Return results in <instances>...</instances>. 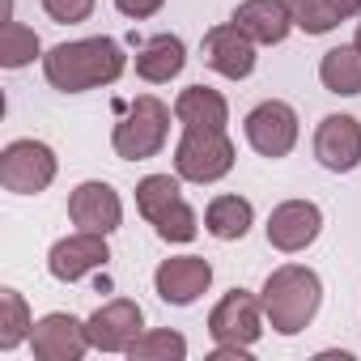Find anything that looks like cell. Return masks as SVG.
Masks as SVG:
<instances>
[{
  "mask_svg": "<svg viewBox=\"0 0 361 361\" xmlns=\"http://www.w3.org/2000/svg\"><path fill=\"white\" fill-rule=\"evenodd\" d=\"M128 68V56L115 39H73L43 56V77L60 94H85L115 85Z\"/></svg>",
  "mask_w": 361,
  "mask_h": 361,
  "instance_id": "1",
  "label": "cell"
},
{
  "mask_svg": "<svg viewBox=\"0 0 361 361\" xmlns=\"http://www.w3.org/2000/svg\"><path fill=\"white\" fill-rule=\"evenodd\" d=\"M259 302H264V319L272 323V331L298 336V331H306L310 319L319 314L323 281H319V272H310V268H302V264H281L276 272H268Z\"/></svg>",
  "mask_w": 361,
  "mask_h": 361,
  "instance_id": "2",
  "label": "cell"
},
{
  "mask_svg": "<svg viewBox=\"0 0 361 361\" xmlns=\"http://www.w3.org/2000/svg\"><path fill=\"white\" fill-rule=\"evenodd\" d=\"M166 136H170V106L153 94H140L136 102H128L123 119L115 123L111 149L123 161H149L166 149Z\"/></svg>",
  "mask_w": 361,
  "mask_h": 361,
  "instance_id": "3",
  "label": "cell"
},
{
  "mask_svg": "<svg viewBox=\"0 0 361 361\" xmlns=\"http://www.w3.org/2000/svg\"><path fill=\"white\" fill-rule=\"evenodd\" d=\"M234 170V140L226 132H200V128H183L174 145V174L183 183H217Z\"/></svg>",
  "mask_w": 361,
  "mask_h": 361,
  "instance_id": "4",
  "label": "cell"
},
{
  "mask_svg": "<svg viewBox=\"0 0 361 361\" xmlns=\"http://www.w3.org/2000/svg\"><path fill=\"white\" fill-rule=\"evenodd\" d=\"M56 153L43 140H9L0 153V188L13 196H39L56 183Z\"/></svg>",
  "mask_w": 361,
  "mask_h": 361,
  "instance_id": "5",
  "label": "cell"
},
{
  "mask_svg": "<svg viewBox=\"0 0 361 361\" xmlns=\"http://www.w3.org/2000/svg\"><path fill=\"white\" fill-rule=\"evenodd\" d=\"M209 336H213V344L251 348L264 336V302L255 293H247V289H230L209 310Z\"/></svg>",
  "mask_w": 361,
  "mask_h": 361,
  "instance_id": "6",
  "label": "cell"
},
{
  "mask_svg": "<svg viewBox=\"0 0 361 361\" xmlns=\"http://www.w3.org/2000/svg\"><path fill=\"white\" fill-rule=\"evenodd\" d=\"M243 132H247V145L259 157H272V161L289 157L293 145H298V111L289 102H281V98H268L247 115Z\"/></svg>",
  "mask_w": 361,
  "mask_h": 361,
  "instance_id": "7",
  "label": "cell"
},
{
  "mask_svg": "<svg viewBox=\"0 0 361 361\" xmlns=\"http://www.w3.org/2000/svg\"><path fill=\"white\" fill-rule=\"evenodd\" d=\"M30 348L39 361H81L94 344H90V327L77 319V314H64V310H51L35 323L30 331Z\"/></svg>",
  "mask_w": 361,
  "mask_h": 361,
  "instance_id": "8",
  "label": "cell"
},
{
  "mask_svg": "<svg viewBox=\"0 0 361 361\" xmlns=\"http://www.w3.org/2000/svg\"><path fill=\"white\" fill-rule=\"evenodd\" d=\"M85 327H90V344L98 353H128L145 327V310L132 298H111L85 319Z\"/></svg>",
  "mask_w": 361,
  "mask_h": 361,
  "instance_id": "9",
  "label": "cell"
},
{
  "mask_svg": "<svg viewBox=\"0 0 361 361\" xmlns=\"http://www.w3.org/2000/svg\"><path fill=\"white\" fill-rule=\"evenodd\" d=\"M209 285H213V264L200 259V255L161 259L157 272H153V289L166 306H192L200 293H209Z\"/></svg>",
  "mask_w": 361,
  "mask_h": 361,
  "instance_id": "10",
  "label": "cell"
},
{
  "mask_svg": "<svg viewBox=\"0 0 361 361\" xmlns=\"http://www.w3.org/2000/svg\"><path fill=\"white\" fill-rule=\"evenodd\" d=\"M111 259V247H106V234H94V230H77L68 238H60L47 255V272L64 285L90 276L94 268H106Z\"/></svg>",
  "mask_w": 361,
  "mask_h": 361,
  "instance_id": "11",
  "label": "cell"
},
{
  "mask_svg": "<svg viewBox=\"0 0 361 361\" xmlns=\"http://www.w3.org/2000/svg\"><path fill=\"white\" fill-rule=\"evenodd\" d=\"M314 157L331 174H348L361 166V123L353 115H327L314 128Z\"/></svg>",
  "mask_w": 361,
  "mask_h": 361,
  "instance_id": "12",
  "label": "cell"
},
{
  "mask_svg": "<svg viewBox=\"0 0 361 361\" xmlns=\"http://www.w3.org/2000/svg\"><path fill=\"white\" fill-rule=\"evenodd\" d=\"M319 230H323V209L310 204V200H285L268 217V243L285 255L306 251L319 238Z\"/></svg>",
  "mask_w": 361,
  "mask_h": 361,
  "instance_id": "13",
  "label": "cell"
},
{
  "mask_svg": "<svg viewBox=\"0 0 361 361\" xmlns=\"http://www.w3.org/2000/svg\"><path fill=\"white\" fill-rule=\"evenodd\" d=\"M200 56H204V64H209L213 73H221L226 81H243V77L255 73V43H251L234 22L213 26V30L204 35V43H200Z\"/></svg>",
  "mask_w": 361,
  "mask_h": 361,
  "instance_id": "14",
  "label": "cell"
},
{
  "mask_svg": "<svg viewBox=\"0 0 361 361\" xmlns=\"http://www.w3.org/2000/svg\"><path fill=\"white\" fill-rule=\"evenodd\" d=\"M68 217L77 230H94V234H115L119 221H123V204H119V192L102 178H90L81 183L73 196H68Z\"/></svg>",
  "mask_w": 361,
  "mask_h": 361,
  "instance_id": "15",
  "label": "cell"
},
{
  "mask_svg": "<svg viewBox=\"0 0 361 361\" xmlns=\"http://www.w3.org/2000/svg\"><path fill=\"white\" fill-rule=\"evenodd\" d=\"M255 47H276L293 30V9L289 0H243L230 18Z\"/></svg>",
  "mask_w": 361,
  "mask_h": 361,
  "instance_id": "16",
  "label": "cell"
},
{
  "mask_svg": "<svg viewBox=\"0 0 361 361\" xmlns=\"http://www.w3.org/2000/svg\"><path fill=\"white\" fill-rule=\"evenodd\" d=\"M174 119L183 128H200V132H226L230 102L217 90H209V85H188L174 98Z\"/></svg>",
  "mask_w": 361,
  "mask_h": 361,
  "instance_id": "17",
  "label": "cell"
},
{
  "mask_svg": "<svg viewBox=\"0 0 361 361\" xmlns=\"http://www.w3.org/2000/svg\"><path fill=\"white\" fill-rule=\"evenodd\" d=\"M188 64V47L178 35H153L140 51H136V77L149 85H166L170 77H178Z\"/></svg>",
  "mask_w": 361,
  "mask_h": 361,
  "instance_id": "18",
  "label": "cell"
},
{
  "mask_svg": "<svg viewBox=\"0 0 361 361\" xmlns=\"http://www.w3.org/2000/svg\"><path fill=\"white\" fill-rule=\"evenodd\" d=\"M251 221H255V209H251V200H243V196H213L209 209H204V230H209L217 243H238V238H247Z\"/></svg>",
  "mask_w": 361,
  "mask_h": 361,
  "instance_id": "19",
  "label": "cell"
},
{
  "mask_svg": "<svg viewBox=\"0 0 361 361\" xmlns=\"http://www.w3.org/2000/svg\"><path fill=\"white\" fill-rule=\"evenodd\" d=\"M319 81H323L327 94H340V98L361 94V51H357V43L331 47V51L319 60Z\"/></svg>",
  "mask_w": 361,
  "mask_h": 361,
  "instance_id": "20",
  "label": "cell"
},
{
  "mask_svg": "<svg viewBox=\"0 0 361 361\" xmlns=\"http://www.w3.org/2000/svg\"><path fill=\"white\" fill-rule=\"evenodd\" d=\"M178 200H183V192H178V174L170 178V174H145L140 183H136V209H140V217L153 226L166 209H174Z\"/></svg>",
  "mask_w": 361,
  "mask_h": 361,
  "instance_id": "21",
  "label": "cell"
},
{
  "mask_svg": "<svg viewBox=\"0 0 361 361\" xmlns=\"http://www.w3.org/2000/svg\"><path fill=\"white\" fill-rule=\"evenodd\" d=\"M35 331V319L26 310V298L18 289H0V348L13 353L22 340H30Z\"/></svg>",
  "mask_w": 361,
  "mask_h": 361,
  "instance_id": "22",
  "label": "cell"
},
{
  "mask_svg": "<svg viewBox=\"0 0 361 361\" xmlns=\"http://www.w3.org/2000/svg\"><path fill=\"white\" fill-rule=\"evenodd\" d=\"M128 357H132V361H183V357H188V340L178 336V331H170V327H161V331H140V336L132 340Z\"/></svg>",
  "mask_w": 361,
  "mask_h": 361,
  "instance_id": "23",
  "label": "cell"
},
{
  "mask_svg": "<svg viewBox=\"0 0 361 361\" xmlns=\"http://www.w3.org/2000/svg\"><path fill=\"white\" fill-rule=\"evenodd\" d=\"M39 56V35L22 22H5L0 30V64L5 68H26Z\"/></svg>",
  "mask_w": 361,
  "mask_h": 361,
  "instance_id": "24",
  "label": "cell"
},
{
  "mask_svg": "<svg viewBox=\"0 0 361 361\" xmlns=\"http://www.w3.org/2000/svg\"><path fill=\"white\" fill-rule=\"evenodd\" d=\"M153 230H157L161 243H192V238L200 234V217H196V209H192L188 200H178L174 209H166V213L153 221Z\"/></svg>",
  "mask_w": 361,
  "mask_h": 361,
  "instance_id": "25",
  "label": "cell"
},
{
  "mask_svg": "<svg viewBox=\"0 0 361 361\" xmlns=\"http://www.w3.org/2000/svg\"><path fill=\"white\" fill-rule=\"evenodd\" d=\"M289 9H293V26L306 35H327L340 26L331 0H289Z\"/></svg>",
  "mask_w": 361,
  "mask_h": 361,
  "instance_id": "26",
  "label": "cell"
},
{
  "mask_svg": "<svg viewBox=\"0 0 361 361\" xmlns=\"http://www.w3.org/2000/svg\"><path fill=\"white\" fill-rule=\"evenodd\" d=\"M94 5H98V0H43L47 18L60 22V26H77V22H85V18L94 13Z\"/></svg>",
  "mask_w": 361,
  "mask_h": 361,
  "instance_id": "27",
  "label": "cell"
},
{
  "mask_svg": "<svg viewBox=\"0 0 361 361\" xmlns=\"http://www.w3.org/2000/svg\"><path fill=\"white\" fill-rule=\"evenodd\" d=\"M161 5H166V0H115V9L123 18H132V22H145V18L161 13Z\"/></svg>",
  "mask_w": 361,
  "mask_h": 361,
  "instance_id": "28",
  "label": "cell"
},
{
  "mask_svg": "<svg viewBox=\"0 0 361 361\" xmlns=\"http://www.w3.org/2000/svg\"><path fill=\"white\" fill-rule=\"evenodd\" d=\"M213 361H251V348H238V344H217V348H213Z\"/></svg>",
  "mask_w": 361,
  "mask_h": 361,
  "instance_id": "29",
  "label": "cell"
},
{
  "mask_svg": "<svg viewBox=\"0 0 361 361\" xmlns=\"http://www.w3.org/2000/svg\"><path fill=\"white\" fill-rule=\"evenodd\" d=\"M331 9H336V18H340V22H348V18H357V13H361V0H331Z\"/></svg>",
  "mask_w": 361,
  "mask_h": 361,
  "instance_id": "30",
  "label": "cell"
},
{
  "mask_svg": "<svg viewBox=\"0 0 361 361\" xmlns=\"http://www.w3.org/2000/svg\"><path fill=\"white\" fill-rule=\"evenodd\" d=\"M353 43H357V51H361V22H357V35H353Z\"/></svg>",
  "mask_w": 361,
  "mask_h": 361,
  "instance_id": "31",
  "label": "cell"
}]
</instances>
